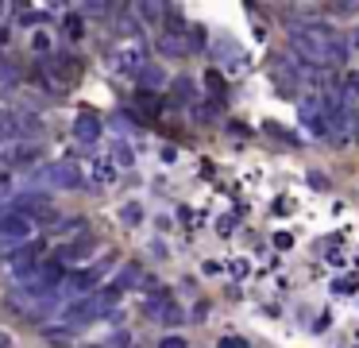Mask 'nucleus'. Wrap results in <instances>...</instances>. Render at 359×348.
<instances>
[{
    "instance_id": "obj_6",
    "label": "nucleus",
    "mask_w": 359,
    "mask_h": 348,
    "mask_svg": "<svg viewBox=\"0 0 359 348\" xmlns=\"http://www.w3.org/2000/svg\"><path fill=\"white\" fill-rule=\"evenodd\" d=\"M271 77H274V82H278L286 93L294 89L297 82H302V74H297V66H294L290 58H274V62H271Z\"/></svg>"
},
{
    "instance_id": "obj_15",
    "label": "nucleus",
    "mask_w": 359,
    "mask_h": 348,
    "mask_svg": "<svg viewBox=\"0 0 359 348\" xmlns=\"http://www.w3.org/2000/svg\"><path fill=\"white\" fill-rule=\"evenodd\" d=\"M35 51H50V39L47 35H35Z\"/></svg>"
},
{
    "instance_id": "obj_10",
    "label": "nucleus",
    "mask_w": 359,
    "mask_h": 348,
    "mask_svg": "<svg viewBox=\"0 0 359 348\" xmlns=\"http://www.w3.org/2000/svg\"><path fill=\"white\" fill-rule=\"evenodd\" d=\"M217 58L220 62H236L240 58V46H236L232 39H217Z\"/></svg>"
},
{
    "instance_id": "obj_18",
    "label": "nucleus",
    "mask_w": 359,
    "mask_h": 348,
    "mask_svg": "<svg viewBox=\"0 0 359 348\" xmlns=\"http://www.w3.org/2000/svg\"><path fill=\"white\" fill-rule=\"evenodd\" d=\"M8 213H12V205H8V201H0V221H4Z\"/></svg>"
},
{
    "instance_id": "obj_4",
    "label": "nucleus",
    "mask_w": 359,
    "mask_h": 348,
    "mask_svg": "<svg viewBox=\"0 0 359 348\" xmlns=\"http://www.w3.org/2000/svg\"><path fill=\"white\" fill-rule=\"evenodd\" d=\"M101 120H97V112H81L78 120H74V143L81 147H93L97 139H101Z\"/></svg>"
},
{
    "instance_id": "obj_2",
    "label": "nucleus",
    "mask_w": 359,
    "mask_h": 348,
    "mask_svg": "<svg viewBox=\"0 0 359 348\" xmlns=\"http://www.w3.org/2000/svg\"><path fill=\"white\" fill-rule=\"evenodd\" d=\"M35 186H47V190H74V186H81V170H78V162L58 159V162H50V167L35 170Z\"/></svg>"
},
{
    "instance_id": "obj_12",
    "label": "nucleus",
    "mask_w": 359,
    "mask_h": 348,
    "mask_svg": "<svg viewBox=\"0 0 359 348\" xmlns=\"http://www.w3.org/2000/svg\"><path fill=\"white\" fill-rule=\"evenodd\" d=\"M309 186H313V190H328V178L320 174V170H313V174H309Z\"/></svg>"
},
{
    "instance_id": "obj_13",
    "label": "nucleus",
    "mask_w": 359,
    "mask_h": 348,
    "mask_svg": "<svg viewBox=\"0 0 359 348\" xmlns=\"http://www.w3.org/2000/svg\"><path fill=\"white\" fill-rule=\"evenodd\" d=\"M124 221H128V224L143 221V209H140V205H128V209H124Z\"/></svg>"
},
{
    "instance_id": "obj_5",
    "label": "nucleus",
    "mask_w": 359,
    "mask_h": 348,
    "mask_svg": "<svg viewBox=\"0 0 359 348\" xmlns=\"http://www.w3.org/2000/svg\"><path fill=\"white\" fill-rule=\"evenodd\" d=\"M336 101L348 116H359V74H348L340 85H336Z\"/></svg>"
},
{
    "instance_id": "obj_14",
    "label": "nucleus",
    "mask_w": 359,
    "mask_h": 348,
    "mask_svg": "<svg viewBox=\"0 0 359 348\" xmlns=\"http://www.w3.org/2000/svg\"><path fill=\"white\" fill-rule=\"evenodd\" d=\"M158 348H186V340H182V337H163V344H158Z\"/></svg>"
},
{
    "instance_id": "obj_1",
    "label": "nucleus",
    "mask_w": 359,
    "mask_h": 348,
    "mask_svg": "<svg viewBox=\"0 0 359 348\" xmlns=\"http://www.w3.org/2000/svg\"><path fill=\"white\" fill-rule=\"evenodd\" d=\"M290 46L294 54L313 70H328V66H340L348 58V39L340 35L336 27L320 20H309V23H290Z\"/></svg>"
},
{
    "instance_id": "obj_17",
    "label": "nucleus",
    "mask_w": 359,
    "mask_h": 348,
    "mask_svg": "<svg viewBox=\"0 0 359 348\" xmlns=\"http://www.w3.org/2000/svg\"><path fill=\"white\" fill-rule=\"evenodd\" d=\"M351 46L359 51V31H351V39H348V51H351Z\"/></svg>"
},
{
    "instance_id": "obj_11",
    "label": "nucleus",
    "mask_w": 359,
    "mask_h": 348,
    "mask_svg": "<svg viewBox=\"0 0 359 348\" xmlns=\"http://www.w3.org/2000/svg\"><path fill=\"white\" fill-rule=\"evenodd\" d=\"M174 89H178V97H194V82L189 77H174Z\"/></svg>"
},
{
    "instance_id": "obj_7",
    "label": "nucleus",
    "mask_w": 359,
    "mask_h": 348,
    "mask_svg": "<svg viewBox=\"0 0 359 348\" xmlns=\"http://www.w3.org/2000/svg\"><path fill=\"white\" fill-rule=\"evenodd\" d=\"M158 51H163V54H170V58H178V54H186V39H182V35H174V31H166V35L158 39Z\"/></svg>"
},
{
    "instance_id": "obj_19",
    "label": "nucleus",
    "mask_w": 359,
    "mask_h": 348,
    "mask_svg": "<svg viewBox=\"0 0 359 348\" xmlns=\"http://www.w3.org/2000/svg\"><path fill=\"white\" fill-rule=\"evenodd\" d=\"M0 348H8V337H4V333H0Z\"/></svg>"
},
{
    "instance_id": "obj_3",
    "label": "nucleus",
    "mask_w": 359,
    "mask_h": 348,
    "mask_svg": "<svg viewBox=\"0 0 359 348\" xmlns=\"http://www.w3.org/2000/svg\"><path fill=\"white\" fill-rule=\"evenodd\" d=\"M32 232H35L32 217L8 213L4 221H0V247H8V252H16V247H24L27 240H32Z\"/></svg>"
},
{
    "instance_id": "obj_16",
    "label": "nucleus",
    "mask_w": 359,
    "mask_h": 348,
    "mask_svg": "<svg viewBox=\"0 0 359 348\" xmlns=\"http://www.w3.org/2000/svg\"><path fill=\"white\" fill-rule=\"evenodd\" d=\"M351 139L359 143V116H351Z\"/></svg>"
},
{
    "instance_id": "obj_8",
    "label": "nucleus",
    "mask_w": 359,
    "mask_h": 348,
    "mask_svg": "<svg viewBox=\"0 0 359 348\" xmlns=\"http://www.w3.org/2000/svg\"><path fill=\"white\" fill-rule=\"evenodd\" d=\"M135 283H143V271H140V263H128V267L120 271V278H116L112 290H128V286H135Z\"/></svg>"
},
{
    "instance_id": "obj_9",
    "label": "nucleus",
    "mask_w": 359,
    "mask_h": 348,
    "mask_svg": "<svg viewBox=\"0 0 359 348\" xmlns=\"http://www.w3.org/2000/svg\"><path fill=\"white\" fill-rule=\"evenodd\" d=\"M163 82H166V77H163V70H158V66H140V85H143V89H158Z\"/></svg>"
}]
</instances>
